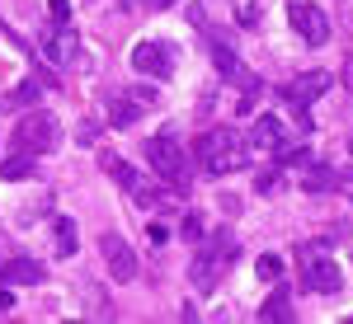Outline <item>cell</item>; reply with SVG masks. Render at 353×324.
<instances>
[{
	"label": "cell",
	"mask_w": 353,
	"mask_h": 324,
	"mask_svg": "<svg viewBox=\"0 0 353 324\" xmlns=\"http://www.w3.org/2000/svg\"><path fill=\"white\" fill-rule=\"evenodd\" d=\"M48 14H52V24H66L71 19V0H48Z\"/></svg>",
	"instance_id": "7402d4cb"
},
{
	"label": "cell",
	"mask_w": 353,
	"mask_h": 324,
	"mask_svg": "<svg viewBox=\"0 0 353 324\" xmlns=\"http://www.w3.org/2000/svg\"><path fill=\"white\" fill-rule=\"evenodd\" d=\"M254 188H259V193H273V188H278V174H273V169H269V174H259V179H254Z\"/></svg>",
	"instance_id": "603a6c76"
},
{
	"label": "cell",
	"mask_w": 353,
	"mask_h": 324,
	"mask_svg": "<svg viewBox=\"0 0 353 324\" xmlns=\"http://www.w3.org/2000/svg\"><path fill=\"white\" fill-rule=\"evenodd\" d=\"M151 104H156V99H151V89H123V94L109 104V122H113V127H132Z\"/></svg>",
	"instance_id": "30bf717a"
},
{
	"label": "cell",
	"mask_w": 353,
	"mask_h": 324,
	"mask_svg": "<svg viewBox=\"0 0 353 324\" xmlns=\"http://www.w3.org/2000/svg\"><path fill=\"white\" fill-rule=\"evenodd\" d=\"M132 66L141 71V76L170 80V76H174V47H165V43H137L132 47Z\"/></svg>",
	"instance_id": "52a82bcc"
},
{
	"label": "cell",
	"mask_w": 353,
	"mask_h": 324,
	"mask_svg": "<svg viewBox=\"0 0 353 324\" xmlns=\"http://www.w3.org/2000/svg\"><path fill=\"white\" fill-rule=\"evenodd\" d=\"M288 19H292V28H297V38L306 43V47H325L330 43V14L321 10V5L292 0V5H288Z\"/></svg>",
	"instance_id": "8992f818"
},
{
	"label": "cell",
	"mask_w": 353,
	"mask_h": 324,
	"mask_svg": "<svg viewBox=\"0 0 353 324\" xmlns=\"http://www.w3.org/2000/svg\"><path fill=\"white\" fill-rule=\"evenodd\" d=\"M48 268L38 263V259H5L0 263V282L5 287H28V282H43Z\"/></svg>",
	"instance_id": "7c38bea8"
},
{
	"label": "cell",
	"mask_w": 353,
	"mask_h": 324,
	"mask_svg": "<svg viewBox=\"0 0 353 324\" xmlns=\"http://www.w3.org/2000/svg\"><path fill=\"white\" fill-rule=\"evenodd\" d=\"M259 277H264V282H278V277H283V259L264 254V259H259Z\"/></svg>",
	"instance_id": "44dd1931"
},
{
	"label": "cell",
	"mask_w": 353,
	"mask_h": 324,
	"mask_svg": "<svg viewBox=\"0 0 353 324\" xmlns=\"http://www.w3.org/2000/svg\"><path fill=\"white\" fill-rule=\"evenodd\" d=\"M57 146H61V122L48 108H33V113H24L14 122V151H24V155H52Z\"/></svg>",
	"instance_id": "277c9868"
},
{
	"label": "cell",
	"mask_w": 353,
	"mask_h": 324,
	"mask_svg": "<svg viewBox=\"0 0 353 324\" xmlns=\"http://www.w3.org/2000/svg\"><path fill=\"white\" fill-rule=\"evenodd\" d=\"M43 89H48V80L33 71V76H24V80H19L14 89H10V94H5V99H0V108H24V104H33Z\"/></svg>",
	"instance_id": "2e32d148"
},
{
	"label": "cell",
	"mask_w": 353,
	"mask_h": 324,
	"mask_svg": "<svg viewBox=\"0 0 353 324\" xmlns=\"http://www.w3.org/2000/svg\"><path fill=\"white\" fill-rule=\"evenodd\" d=\"M198 160H203V169H208L212 179H226V174L245 169V160H250V141H245L236 127H212V132L198 141Z\"/></svg>",
	"instance_id": "6da1fadb"
},
{
	"label": "cell",
	"mask_w": 353,
	"mask_h": 324,
	"mask_svg": "<svg viewBox=\"0 0 353 324\" xmlns=\"http://www.w3.org/2000/svg\"><path fill=\"white\" fill-rule=\"evenodd\" d=\"M236 263V240L231 235H217V240H208L198 254L189 259V282H193V292H217V282L226 277V268Z\"/></svg>",
	"instance_id": "7a4b0ae2"
},
{
	"label": "cell",
	"mask_w": 353,
	"mask_h": 324,
	"mask_svg": "<svg viewBox=\"0 0 353 324\" xmlns=\"http://www.w3.org/2000/svg\"><path fill=\"white\" fill-rule=\"evenodd\" d=\"M10 305H14V296H10V292H0V315H5Z\"/></svg>",
	"instance_id": "4316f807"
},
{
	"label": "cell",
	"mask_w": 353,
	"mask_h": 324,
	"mask_svg": "<svg viewBox=\"0 0 353 324\" xmlns=\"http://www.w3.org/2000/svg\"><path fill=\"white\" fill-rule=\"evenodd\" d=\"M288 136H283V122L273 118V113H264V118H254V127H250V146L254 151H278Z\"/></svg>",
	"instance_id": "4fadbf2b"
},
{
	"label": "cell",
	"mask_w": 353,
	"mask_h": 324,
	"mask_svg": "<svg viewBox=\"0 0 353 324\" xmlns=\"http://www.w3.org/2000/svg\"><path fill=\"white\" fill-rule=\"evenodd\" d=\"M146 160H151V169L161 174L170 188H184V184H189V179H184V174H189V151H184V141L174 132L151 136V141H146Z\"/></svg>",
	"instance_id": "5b68a950"
},
{
	"label": "cell",
	"mask_w": 353,
	"mask_h": 324,
	"mask_svg": "<svg viewBox=\"0 0 353 324\" xmlns=\"http://www.w3.org/2000/svg\"><path fill=\"white\" fill-rule=\"evenodd\" d=\"M99 249H104V263H109L113 282H132V277H137V254H132V244L109 230V235L99 240Z\"/></svg>",
	"instance_id": "ba28073f"
},
{
	"label": "cell",
	"mask_w": 353,
	"mask_h": 324,
	"mask_svg": "<svg viewBox=\"0 0 353 324\" xmlns=\"http://www.w3.org/2000/svg\"><path fill=\"white\" fill-rule=\"evenodd\" d=\"M297 272H301V287L316 292V296H339L344 292V268H339V259L325 254L321 244H306L297 254Z\"/></svg>",
	"instance_id": "3957f363"
},
{
	"label": "cell",
	"mask_w": 353,
	"mask_h": 324,
	"mask_svg": "<svg viewBox=\"0 0 353 324\" xmlns=\"http://www.w3.org/2000/svg\"><path fill=\"white\" fill-rule=\"evenodd\" d=\"M325 89H334V71H306V76H297L288 85V99H292V108H306V104H316Z\"/></svg>",
	"instance_id": "8fae6325"
},
{
	"label": "cell",
	"mask_w": 353,
	"mask_h": 324,
	"mask_svg": "<svg viewBox=\"0 0 353 324\" xmlns=\"http://www.w3.org/2000/svg\"><path fill=\"white\" fill-rule=\"evenodd\" d=\"M212 61H217V71H221V76H226V80H241L245 89H254V76H245L241 56L231 52L226 43H217V38H212Z\"/></svg>",
	"instance_id": "5bb4252c"
},
{
	"label": "cell",
	"mask_w": 353,
	"mask_h": 324,
	"mask_svg": "<svg viewBox=\"0 0 353 324\" xmlns=\"http://www.w3.org/2000/svg\"><path fill=\"white\" fill-rule=\"evenodd\" d=\"M349 151H353V136H349Z\"/></svg>",
	"instance_id": "f546056e"
},
{
	"label": "cell",
	"mask_w": 353,
	"mask_h": 324,
	"mask_svg": "<svg viewBox=\"0 0 353 324\" xmlns=\"http://www.w3.org/2000/svg\"><path fill=\"white\" fill-rule=\"evenodd\" d=\"M344 80L353 85V56H349V61H344Z\"/></svg>",
	"instance_id": "83f0119b"
},
{
	"label": "cell",
	"mask_w": 353,
	"mask_h": 324,
	"mask_svg": "<svg viewBox=\"0 0 353 324\" xmlns=\"http://www.w3.org/2000/svg\"><path fill=\"white\" fill-rule=\"evenodd\" d=\"M334 188H344L353 197V169H339V184H334Z\"/></svg>",
	"instance_id": "484cf974"
},
{
	"label": "cell",
	"mask_w": 353,
	"mask_h": 324,
	"mask_svg": "<svg viewBox=\"0 0 353 324\" xmlns=\"http://www.w3.org/2000/svg\"><path fill=\"white\" fill-rule=\"evenodd\" d=\"M76 52H81V38H76V28H71V24H57V28L43 33V56H48L52 66H71Z\"/></svg>",
	"instance_id": "9c48e42d"
},
{
	"label": "cell",
	"mask_w": 353,
	"mask_h": 324,
	"mask_svg": "<svg viewBox=\"0 0 353 324\" xmlns=\"http://www.w3.org/2000/svg\"><path fill=\"white\" fill-rule=\"evenodd\" d=\"M254 19H259V5H254V0L241 5V24H254Z\"/></svg>",
	"instance_id": "cb8c5ba5"
},
{
	"label": "cell",
	"mask_w": 353,
	"mask_h": 324,
	"mask_svg": "<svg viewBox=\"0 0 353 324\" xmlns=\"http://www.w3.org/2000/svg\"><path fill=\"white\" fill-rule=\"evenodd\" d=\"M259 320H264V324H292V320H297V310H292V292H283V287L269 292V301L259 305Z\"/></svg>",
	"instance_id": "9a60e30c"
},
{
	"label": "cell",
	"mask_w": 353,
	"mask_h": 324,
	"mask_svg": "<svg viewBox=\"0 0 353 324\" xmlns=\"http://www.w3.org/2000/svg\"><path fill=\"white\" fill-rule=\"evenodd\" d=\"M52 244H57V259L76 254V221L71 216H52Z\"/></svg>",
	"instance_id": "e0dca14e"
},
{
	"label": "cell",
	"mask_w": 353,
	"mask_h": 324,
	"mask_svg": "<svg viewBox=\"0 0 353 324\" xmlns=\"http://www.w3.org/2000/svg\"><path fill=\"white\" fill-rule=\"evenodd\" d=\"M198 230H203V221H198V212H189L184 216V235H198Z\"/></svg>",
	"instance_id": "d4e9b609"
},
{
	"label": "cell",
	"mask_w": 353,
	"mask_h": 324,
	"mask_svg": "<svg viewBox=\"0 0 353 324\" xmlns=\"http://www.w3.org/2000/svg\"><path fill=\"white\" fill-rule=\"evenodd\" d=\"M104 169L113 174V184H118L123 193H137V188H141V174H137V169H132L128 160H118V155H109V160H104Z\"/></svg>",
	"instance_id": "d6986e66"
},
{
	"label": "cell",
	"mask_w": 353,
	"mask_h": 324,
	"mask_svg": "<svg viewBox=\"0 0 353 324\" xmlns=\"http://www.w3.org/2000/svg\"><path fill=\"white\" fill-rule=\"evenodd\" d=\"M33 169H38V155H24V151H19V155L0 160V179H28Z\"/></svg>",
	"instance_id": "ffe728a7"
},
{
	"label": "cell",
	"mask_w": 353,
	"mask_h": 324,
	"mask_svg": "<svg viewBox=\"0 0 353 324\" xmlns=\"http://www.w3.org/2000/svg\"><path fill=\"white\" fill-rule=\"evenodd\" d=\"M334 184H339V169H330V164H311L301 174V193H330Z\"/></svg>",
	"instance_id": "ac0fdd59"
},
{
	"label": "cell",
	"mask_w": 353,
	"mask_h": 324,
	"mask_svg": "<svg viewBox=\"0 0 353 324\" xmlns=\"http://www.w3.org/2000/svg\"><path fill=\"white\" fill-rule=\"evenodd\" d=\"M151 5H156V10H170V5H179V0H151Z\"/></svg>",
	"instance_id": "f1b7e54d"
}]
</instances>
